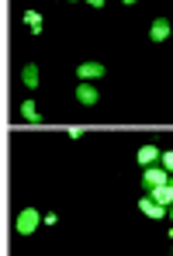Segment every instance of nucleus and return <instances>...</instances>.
<instances>
[{
  "label": "nucleus",
  "instance_id": "4",
  "mask_svg": "<svg viewBox=\"0 0 173 256\" xmlns=\"http://www.w3.org/2000/svg\"><path fill=\"white\" fill-rule=\"evenodd\" d=\"M170 21H166V18H156V21H152V24H149V38H152V42H166V38H170Z\"/></svg>",
  "mask_w": 173,
  "mask_h": 256
},
{
  "label": "nucleus",
  "instance_id": "8",
  "mask_svg": "<svg viewBox=\"0 0 173 256\" xmlns=\"http://www.w3.org/2000/svg\"><path fill=\"white\" fill-rule=\"evenodd\" d=\"M138 212L146 214V218H163L166 208H163V204H156L152 198H142V201H138Z\"/></svg>",
  "mask_w": 173,
  "mask_h": 256
},
{
  "label": "nucleus",
  "instance_id": "14",
  "mask_svg": "<svg viewBox=\"0 0 173 256\" xmlns=\"http://www.w3.org/2000/svg\"><path fill=\"white\" fill-rule=\"evenodd\" d=\"M166 214H170V218H173V204H170V208H166Z\"/></svg>",
  "mask_w": 173,
  "mask_h": 256
},
{
  "label": "nucleus",
  "instance_id": "17",
  "mask_svg": "<svg viewBox=\"0 0 173 256\" xmlns=\"http://www.w3.org/2000/svg\"><path fill=\"white\" fill-rule=\"evenodd\" d=\"M170 239H173V232H170Z\"/></svg>",
  "mask_w": 173,
  "mask_h": 256
},
{
  "label": "nucleus",
  "instance_id": "5",
  "mask_svg": "<svg viewBox=\"0 0 173 256\" xmlns=\"http://www.w3.org/2000/svg\"><path fill=\"white\" fill-rule=\"evenodd\" d=\"M160 156H163V152H160V149H156V146H142V149H138V156H135V160H138V166H142V170H146V166H156V163H160Z\"/></svg>",
  "mask_w": 173,
  "mask_h": 256
},
{
  "label": "nucleus",
  "instance_id": "9",
  "mask_svg": "<svg viewBox=\"0 0 173 256\" xmlns=\"http://www.w3.org/2000/svg\"><path fill=\"white\" fill-rule=\"evenodd\" d=\"M38 73H42V70H38L35 62H28V66L21 70V84H24V86H32V90H35V86H38V80H42Z\"/></svg>",
  "mask_w": 173,
  "mask_h": 256
},
{
  "label": "nucleus",
  "instance_id": "2",
  "mask_svg": "<svg viewBox=\"0 0 173 256\" xmlns=\"http://www.w3.org/2000/svg\"><path fill=\"white\" fill-rule=\"evenodd\" d=\"M142 184H146V190H152V187H160V184H170V173L163 170L160 163H156V166H146V170H142Z\"/></svg>",
  "mask_w": 173,
  "mask_h": 256
},
{
  "label": "nucleus",
  "instance_id": "7",
  "mask_svg": "<svg viewBox=\"0 0 173 256\" xmlns=\"http://www.w3.org/2000/svg\"><path fill=\"white\" fill-rule=\"evenodd\" d=\"M149 198H152L156 204L170 208V204H173V190H170V184H160V187H152V190H149Z\"/></svg>",
  "mask_w": 173,
  "mask_h": 256
},
{
  "label": "nucleus",
  "instance_id": "11",
  "mask_svg": "<svg viewBox=\"0 0 173 256\" xmlns=\"http://www.w3.org/2000/svg\"><path fill=\"white\" fill-rule=\"evenodd\" d=\"M21 118H24V122H42V114H38V108H35L32 100L21 104Z\"/></svg>",
  "mask_w": 173,
  "mask_h": 256
},
{
  "label": "nucleus",
  "instance_id": "13",
  "mask_svg": "<svg viewBox=\"0 0 173 256\" xmlns=\"http://www.w3.org/2000/svg\"><path fill=\"white\" fill-rule=\"evenodd\" d=\"M84 4H90V7H104V0H84Z\"/></svg>",
  "mask_w": 173,
  "mask_h": 256
},
{
  "label": "nucleus",
  "instance_id": "3",
  "mask_svg": "<svg viewBox=\"0 0 173 256\" xmlns=\"http://www.w3.org/2000/svg\"><path fill=\"white\" fill-rule=\"evenodd\" d=\"M108 70H104V62H80L76 66V76H80V84H94V80H100Z\"/></svg>",
  "mask_w": 173,
  "mask_h": 256
},
{
  "label": "nucleus",
  "instance_id": "16",
  "mask_svg": "<svg viewBox=\"0 0 173 256\" xmlns=\"http://www.w3.org/2000/svg\"><path fill=\"white\" fill-rule=\"evenodd\" d=\"M70 4H76V0H70Z\"/></svg>",
  "mask_w": 173,
  "mask_h": 256
},
{
  "label": "nucleus",
  "instance_id": "6",
  "mask_svg": "<svg viewBox=\"0 0 173 256\" xmlns=\"http://www.w3.org/2000/svg\"><path fill=\"white\" fill-rule=\"evenodd\" d=\"M76 100L90 108V104H97V100H100V94H97V86H94V84H80V86H76Z\"/></svg>",
  "mask_w": 173,
  "mask_h": 256
},
{
  "label": "nucleus",
  "instance_id": "1",
  "mask_svg": "<svg viewBox=\"0 0 173 256\" xmlns=\"http://www.w3.org/2000/svg\"><path fill=\"white\" fill-rule=\"evenodd\" d=\"M45 222L42 212H35V208H24V212H18L14 218V228H18V236H35V228Z\"/></svg>",
  "mask_w": 173,
  "mask_h": 256
},
{
  "label": "nucleus",
  "instance_id": "12",
  "mask_svg": "<svg viewBox=\"0 0 173 256\" xmlns=\"http://www.w3.org/2000/svg\"><path fill=\"white\" fill-rule=\"evenodd\" d=\"M160 166H163V170H166V173L173 176V149H170V152H163V156H160Z\"/></svg>",
  "mask_w": 173,
  "mask_h": 256
},
{
  "label": "nucleus",
  "instance_id": "10",
  "mask_svg": "<svg viewBox=\"0 0 173 256\" xmlns=\"http://www.w3.org/2000/svg\"><path fill=\"white\" fill-rule=\"evenodd\" d=\"M24 24L38 35V32H42V14H38V10H24Z\"/></svg>",
  "mask_w": 173,
  "mask_h": 256
},
{
  "label": "nucleus",
  "instance_id": "15",
  "mask_svg": "<svg viewBox=\"0 0 173 256\" xmlns=\"http://www.w3.org/2000/svg\"><path fill=\"white\" fill-rule=\"evenodd\" d=\"M122 4H135V0H122Z\"/></svg>",
  "mask_w": 173,
  "mask_h": 256
}]
</instances>
